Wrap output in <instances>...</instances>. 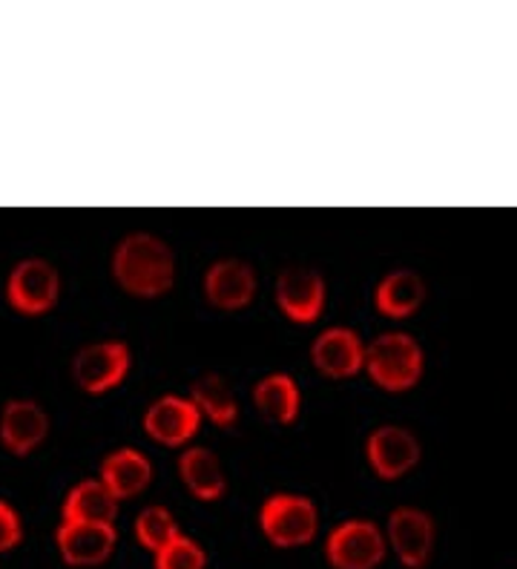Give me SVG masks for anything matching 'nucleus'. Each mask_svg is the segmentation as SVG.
<instances>
[{
  "instance_id": "obj_14",
  "label": "nucleus",
  "mask_w": 517,
  "mask_h": 569,
  "mask_svg": "<svg viewBox=\"0 0 517 569\" xmlns=\"http://www.w3.org/2000/svg\"><path fill=\"white\" fill-rule=\"evenodd\" d=\"M49 417L32 400H12L0 417V438L14 455H29L47 440Z\"/></svg>"
},
{
  "instance_id": "obj_7",
  "label": "nucleus",
  "mask_w": 517,
  "mask_h": 569,
  "mask_svg": "<svg viewBox=\"0 0 517 569\" xmlns=\"http://www.w3.org/2000/svg\"><path fill=\"white\" fill-rule=\"evenodd\" d=\"M76 380L87 395H103L125 382L130 371V348L125 342H96L78 351L76 357Z\"/></svg>"
},
{
  "instance_id": "obj_8",
  "label": "nucleus",
  "mask_w": 517,
  "mask_h": 569,
  "mask_svg": "<svg viewBox=\"0 0 517 569\" xmlns=\"http://www.w3.org/2000/svg\"><path fill=\"white\" fill-rule=\"evenodd\" d=\"M366 351L362 340L351 328H328L310 346V360L314 366L331 380H348L366 371Z\"/></svg>"
},
{
  "instance_id": "obj_20",
  "label": "nucleus",
  "mask_w": 517,
  "mask_h": 569,
  "mask_svg": "<svg viewBox=\"0 0 517 569\" xmlns=\"http://www.w3.org/2000/svg\"><path fill=\"white\" fill-rule=\"evenodd\" d=\"M190 400L201 411V417H207L216 426H233L236 417H239L233 389L219 375H205L201 380H196Z\"/></svg>"
},
{
  "instance_id": "obj_6",
  "label": "nucleus",
  "mask_w": 517,
  "mask_h": 569,
  "mask_svg": "<svg viewBox=\"0 0 517 569\" xmlns=\"http://www.w3.org/2000/svg\"><path fill=\"white\" fill-rule=\"evenodd\" d=\"M58 293H61V277L43 259H23L7 284L9 306L27 317L47 313L58 302Z\"/></svg>"
},
{
  "instance_id": "obj_2",
  "label": "nucleus",
  "mask_w": 517,
  "mask_h": 569,
  "mask_svg": "<svg viewBox=\"0 0 517 569\" xmlns=\"http://www.w3.org/2000/svg\"><path fill=\"white\" fill-rule=\"evenodd\" d=\"M422 348L420 342L402 331L379 333L366 351V371L379 389L400 391L414 389L422 377Z\"/></svg>"
},
{
  "instance_id": "obj_17",
  "label": "nucleus",
  "mask_w": 517,
  "mask_h": 569,
  "mask_svg": "<svg viewBox=\"0 0 517 569\" xmlns=\"http://www.w3.org/2000/svg\"><path fill=\"white\" fill-rule=\"evenodd\" d=\"M179 475L185 480L187 492L199 500H219L228 489V478L221 469V460L205 446L187 449L179 460Z\"/></svg>"
},
{
  "instance_id": "obj_3",
  "label": "nucleus",
  "mask_w": 517,
  "mask_h": 569,
  "mask_svg": "<svg viewBox=\"0 0 517 569\" xmlns=\"http://www.w3.org/2000/svg\"><path fill=\"white\" fill-rule=\"evenodd\" d=\"M259 527L276 547H305L319 532L317 503L302 495H274L265 500L262 512H259Z\"/></svg>"
},
{
  "instance_id": "obj_12",
  "label": "nucleus",
  "mask_w": 517,
  "mask_h": 569,
  "mask_svg": "<svg viewBox=\"0 0 517 569\" xmlns=\"http://www.w3.org/2000/svg\"><path fill=\"white\" fill-rule=\"evenodd\" d=\"M368 463L386 480H397L420 463V443L402 426H379L366 443Z\"/></svg>"
},
{
  "instance_id": "obj_15",
  "label": "nucleus",
  "mask_w": 517,
  "mask_h": 569,
  "mask_svg": "<svg viewBox=\"0 0 517 569\" xmlns=\"http://www.w3.org/2000/svg\"><path fill=\"white\" fill-rule=\"evenodd\" d=\"M103 487L110 489L118 500L136 498L145 492L152 480V463L138 449H118L103 460L101 469Z\"/></svg>"
},
{
  "instance_id": "obj_23",
  "label": "nucleus",
  "mask_w": 517,
  "mask_h": 569,
  "mask_svg": "<svg viewBox=\"0 0 517 569\" xmlns=\"http://www.w3.org/2000/svg\"><path fill=\"white\" fill-rule=\"evenodd\" d=\"M21 535H23V527L18 512H14L9 503L0 500V552L18 547V543H21Z\"/></svg>"
},
{
  "instance_id": "obj_19",
  "label": "nucleus",
  "mask_w": 517,
  "mask_h": 569,
  "mask_svg": "<svg viewBox=\"0 0 517 569\" xmlns=\"http://www.w3.org/2000/svg\"><path fill=\"white\" fill-rule=\"evenodd\" d=\"M253 400H256V409L262 411V417H268V420H274V423L288 426L299 417L302 395H299V386L294 377L270 375L256 386Z\"/></svg>"
},
{
  "instance_id": "obj_5",
  "label": "nucleus",
  "mask_w": 517,
  "mask_h": 569,
  "mask_svg": "<svg viewBox=\"0 0 517 569\" xmlns=\"http://www.w3.org/2000/svg\"><path fill=\"white\" fill-rule=\"evenodd\" d=\"M386 538L402 567L422 569L435 556L437 527L431 515H426L422 509L400 507L394 509L391 518H388Z\"/></svg>"
},
{
  "instance_id": "obj_22",
  "label": "nucleus",
  "mask_w": 517,
  "mask_h": 569,
  "mask_svg": "<svg viewBox=\"0 0 517 569\" xmlns=\"http://www.w3.org/2000/svg\"><path fill=\"white\" fill-rule=\"evenodd\" d=\"M207 556L205 549L193 541V538H176L170 547H165L156 556V569H205Z\"/></svg>"
},
{
  "instance_id": "obj_9",
  "label": "nucleus",
  "mask_w": 517,
  "mask_h": 569,
  "mask_svg": "<svg viewBox=\"0 0 517 569\" xmlns=\"http://www.w3.org/2000/svg\"><path fill=\"white\" fill-rule=\"evenodd\" d=\"M276 302L288 320L299 326L317 322L325 311V282L310 268H288L276 282Z\"/></svg>"
},
{
  "instance_id": "obj_10",
  "label": "nucleus",
  "mask_w": 517,
  "mask_h": 569,
  "mask_svg": "<svg viewBox=\"0 0 517 569\" xmlns=\"http://www.w3.org/2000/svg\"><path fill=\"white\" fill-rule=\"evenodd\" d=\"M201 426V411L190 397L165 395L147 409L145 431L161 446H185Z\"/></svg>"
},
{
  "instance_id": "obj_1",
  "label": "nucleus",
  "mask_w": 517,
  "mask_h": 569,
  "mask_svg": "<svg viewBox=\"0 0 517 569\" xmlns=\"http://www.w3.org/2000/svg\"><path fill=\"white\" fill-rule=\"evenodd\" d=\"M112 277L132 297H165L176 282V257L165 239L152 233H130L116 248Z\"/></svg>"
},
{
  "instance_id": "obj_4",
  "label": "nucleus",
  "mask_w": 517,
  "mask_h": 569,
  "mask_svg": "<svg viewBox=\"0 0 517 569\" xmlns=\"http://www.w3.org/2000/svg\"><path fill=\"white\" fill-rule=\"evenodd\" d=\"M386 541L374 521H345L328 535L325 556L334 569H377L386 561Z\"/></svg>"
},
{
  "instance_id": "obj_16",
  "label": "nucleus",
  "mask_w": 517,
  "mask_h": 569,
  "mask_svg": "<svg viewBox=\"0 0 517 569\" xmlns=\"http://www.w3.org/2000/svg\"><path fill=\"white\" fill-rule=\"evenodd\" d=\"M118 498L103 480H83L63 500V523H112L116 527Z\"/></svg>"
},
{
  "instance_id": "obj_21",
  "label": "nucleus",
  "mask_w": 517,
  "mask_h": 569,
  "mask_svg": "<svg viewBox=\"0 0 517 569\" xmlns=\"http://www.w3.org/2000/svg\"><path fill=\"white\" fill-rule=\"evenodd\" d=\"M136 538L141 547L150 549L152 556H159L161 549L170 547L176 538H181L179 521L172 518V512L167 507H147L145 512L138 515Z\"/></svg>"
},
{
  "instance_id": "obj_13",
  "label": "nucleus",
  "mask_w": 517,
  "mask_h": 569,
  "mask_svg": "<svg viewBox=\"0 0 517 569\" xmlns=\"http://www.w3.org/2000/svg\"><path fill=\"white\" fill-rule=\"evenodd\" d=\"M205 293L221 311L248 308L256 297V273L241 259H219L205 277Z\"/></svg>"
},
{
  "instance_id": "obj_11",
  "label": "nucleus",
  "mask_w": 517,
  "mask_h": 569,
  "mask_svg": "<svg viewBox=\"0 0 517 569\" xmlns=\"http://www.w3.org/2000/svg\"><path fill=\"white\" fill-rule=\"evenodd\" d=\"M56 541L69 567H98L116 552L118 532L112 523H61Z\"/></svg>"
},
{
  "instance_id": "obj_18",
  "label": "nucleus",
  "mask_w": 517,
  "mask_h": 569,
  "mask_svg": "<svg viewBox=\"0 0 517 569\" xmlns=\"http://www.w3.org/2000/svg\"><path fill=\"white\" fill-rule=\"evenodd\" d=\"M377 311L391 317V320H406L411 313L420 311L426 299V282L420 273L414 271H394L377 284Z\"/></svg>"
}]
</instances>
